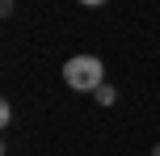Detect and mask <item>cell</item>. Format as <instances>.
I'll use <instances>...</instances> for the list:
<instances>
[{
    "label": "cell",
    "instance_id": "2",
    "mask_svg": "<svg viewBox=\"0 0 160 156\" xmlns=\"http://www.w3.org/2000/svg\"><path fill=\"white\" fill-rule=\"evenodd\" d=\"M93 97H97V106H114V101H118V93H114L110 84H101V89H97Z\"/></svg>",
    "mask_w": 160,
    "mask_h": 156
},
{
    "label": "cell",
    "instance_id": "4",
    "mask_svg": "<svg viewBox=\"0 0 160 156\" xmlns=\"http://www.w3.org/2000/svg\"><path fill=\"white\" fill-rule=\"evenodd\" d=\"M80 4H88V8H97V4H105V0H80Z\"/></svg>",
    "mask_w": 160,
    "mask_h": 156
},
{
    "label": "cell",
    "instance_id": "1",
    "mask_svg": "<svg viewBox=\"0 0 160 156\" xmlns=\"http://www.w3.org/2000/svg\"><path fill=\"white\" fill-rule=\"evenodd\" d=\"M101 76H105V63L97 55H72L63 63V84L68 89H76V93H97L101 89Z\"/></svg>",
    "mask_w": 160,
    "mask_h": 156
},
{
    "label": "cell",
    "instance_id": "3",
    "mask_svg": "<svg viewBox=\"0 0 160 156\" xmlns=\"http://www.w3.org/2000/svg\"><path fill=\"white\" fill-rule=\"evenodd\" d=\"M8 123H13V106L4 101V106H0V127H8Z\"/></svg>",
    "mask_w": 160,
    "mask_h": 156
},
{
    "label": "cell",
    "instance_id": "5",
    "mask_svg": "<svg viewBox=\"0 0 160 156\" xmlns=\"http://www.w3.org/2000/svg\"><path fill=\"white\" fill-rule=\"evenodd\" d=\"M152 156H160V143H156V148H152Z\"/></svg>",
    "mask_w": 160,
    "mask_h": 156
}]
</instances>
